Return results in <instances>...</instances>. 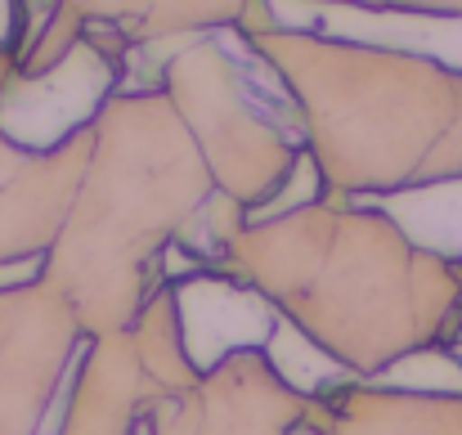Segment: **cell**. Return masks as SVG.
<instances>
[{
  "label": "cell",
  "mask_w": 462,
  "mask_h": 435,
  "mask_svg": "<svg viewBox=\"0 0 462 435\" xmlns=\"http://www.w3.org/2000/svg\"><path fill=\"white\" fill-rule=\"evenodd\" d=\"M377 207L413 252L462 270V175L395 189Z\"/></svg>",
  "instance_id": "1"
},
{
  "label": "cell",
  "mask_w": 462,
  "mask_h": 435,
  "mask_svg": "<svg viewBox=\"0 0 462 435\" xmlns=\"http://www.w3.org/2000/svg\"><path fill=\"white\" fill-rule=\"evenodd\" d=\"M449 350H454V355H458V359H462V323H458V328H454V337H449Z\"/></svg>",
  "instance_id": "3"
},
{
  "label": "cell",
  "mask_w": 462,
  "mask_h": 435,
  "mask_svg": "<svg viewBox=\"0 0 462 435\" xmlns=\"http://www.w3.org/2000/svg\"><path fill=\"white\" fill-rule=\"evenodd\" d=\"M462 175V122L440 140V148H431V162L418 171L413 184H427V180H454Z\"/></svg>",
  "instance_id": "2"
}]
</instances>
